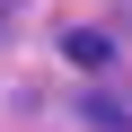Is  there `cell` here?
Listing matches in <instances>:
<instances>
[{
  "label": "cell",
  "instance_id": "cell-1",
  "mask_svg": "<svg viewBox=\"0 0 132 132\" xmlns=\"http://www.w3.org/2000/svg\"><path fill=\"white\" fill-rule=\"evenodd\" d=\"M88 106H97V123H132V88H97Z\"/></svg>",
  "mask_w": 132,
  "mask_h": 132
},
{
  "label": "cell",
  "instance_id": "cell-2",
  "mask_svg": "<svg viewBox=\"0 0 132 132\" xmlns=\"http://www.w3.org/2000/svg\"><path fill=\"white\" fill-rule=\"evenodd\" d=\"M62 53H71L79 71H106V35H71V44H62Z\"/></svg>",
  "mask_w": 132,
  "mask_h": 132
}]
</instances>
